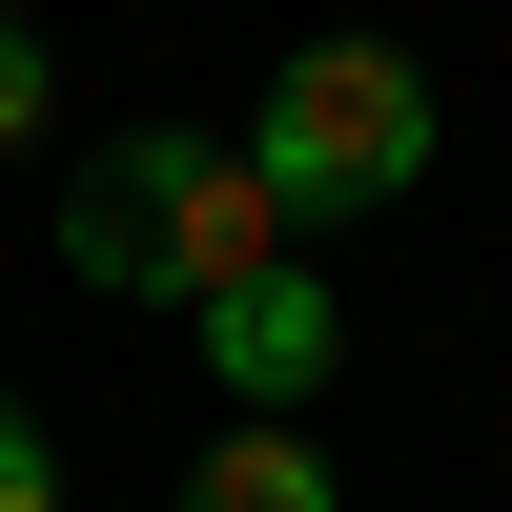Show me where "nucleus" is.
<instances>
[{"instance_id":"nucleus-2","label":"nucleus","mask_w":512,"mask_h":512,"mask_svg":"<svg viewBox=\"0 0 512 512\" xmlns=\"http://www.w3.org/2000/svg\"><path fill=\"white\" fill-rule=\"evenodd\" d=\"M246 164H267L287 246H308V226H369V205L431 185V82H410L390 41H287V82H267V123H246Z\"/></svg>"},{"instance_id":"nucleus-1","label":"nucleus","mask_w":512,"mask_h":512,"mask_svg":"<svg viewBox=\"0 0 512 512\" xmlns=\"http://www.w3.org/2000/svg\"><path fill=\"white\" fill-rule=\"evenodd\" d=\"M62 267L82 287H144V308L267 287L287 267V205H267V164H246V123H123V144L62 185Z\"/></svg>"},{"instance_id":"nucleus-5","label":"nucleus","mask_w":512,"mask_h":512,"mask_svg":"<svg viewBox=\"0 0 512 512\" xmlns=\"http://www.w3.org/2000/svg\"><path fill=\"white\" fill-rule=\"evenodd\" d=\"M41 103H62V62H41V21H0V164L41 144Z\"/></svg>"},{"instance_id":"nucleus-3","label":"nucleus","mask_w":512,"mask_h":512,"mask_svg":"<svg viewBox=\"0 0 512 512\" xmlns=\"http://www.w3.org/2000/svg\"><path fill=\"white\" fill-rule=\"evenodd\" d=\"M328 349H349V308H328V287H308V246H287L267 287H226V308H205V369H226V390L267 410V431H287V410L328 390Z\"/></svg>"},{"instance_id":"nucleus-6","label":"nucleus","mask_w":512,"mask_h":512,"mask_svg":"<svg viewBox=\"0 0 512 512\" xmlns=\"http://www.w3.org/2000/svg\"><path fill=\"white\" fill-rule=\"evenodd\" d=\"M0 512H62V451H41V410L0 390Z\"/></svg>"},{"instance_id":"nucleus-4","label":"nucleus","mask_w":512,"mask_h":512,"mask_svg":"<svg viewBox=\"0 0 512 512\" xmlns=\"http://www.w3.org/2000/svg\"><path fill=\"white\" fill-rule=\"evenodd\" d=\"M185 512H328V451L246 410V431H226V451H205V472H185Z\"/></svg>"}]
</instances>
